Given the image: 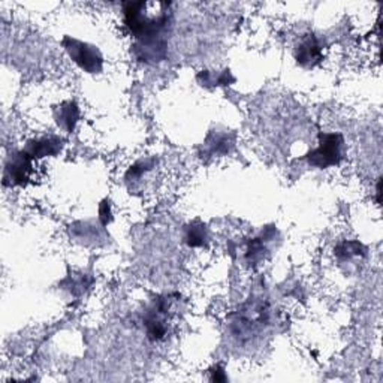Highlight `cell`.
I'll use <instances>...</instances> for the list:
<instances>
[{"mask_svg":"<svg viewBox=\"0 0 383 383\" xmlns=\"http://www.w3.org/2000/svg\"><path fill=\"white\" fill-rule=\"evenodd\" d=\"M125 24L138 41L159 38L168 26L171 3L166 2H129L123 8Z\"/></svg>","mask_w":383,"mask_h":383,"instance_id":"obj_1","label":"cell"},{"mask_svg":"<svg viewBox=\"0 0 383 383\" xmlns=\"http://www.w3.org/2000/svg\"><path fill=\"white\" fill-rule=\"evenodd\" d=\"M343 147H345V139H343L341 134L322 132L319 134L318 147L310 150L306 155V159L311 166L319 169L336 166L343 159Z\"/></svg>","mask_w":383,"mask_h":383,"instance_id":"obj_2","label":"cell"},{"mask_svg":"<svg viewBox=\"0 0 383 383\" xmlns=\"http://www.w3.org/2000/svg\"><path fill=\"white\" fill-rule=\"evenodd\" d=\"M62 45L75 65L87 74H100L104 69V56L99 48L72 36H65Z\"/></svg>","mask_w":383,"mask_h":383,"instance_id":"obj_3","label":"cell"},{"mask_svg":"<svg viewBox=\"0 0 383 383\" xmlns=\"http://www.w3.org/2000/svg\"><path fill=\"white\" fill-rule=\"evenodd\" d=\"M171 307H173L171 297H160L148 308L144 318V325L147 329V336L151 341H160L168 336Z\"/></svg>","mask_w":383,"mask_h":383,"instance_id":"obj_4","label":"cell"},{"mask_svg":"<svg viewBox=\"0 0 383 383\" xmlns=\"http://www.w3.org/2000/svg\"><path fill=\"white\" fill-rule=\"evenodd\" d=\"M33 157L24 150L14 151L8 156L3 168L5 186H26L33 173Z\"/></svg>","mask_w":383,"mask_h":383,"instance_id":"obj_5","label":"cell"},{"mask_svg":"<svg viewBox=\"0 0 383 383\" xmlns=\"http://www.w3.org/2000/svg\"><path fill=\"white\" fill-rule=\"evenodd\" d=\"M322 44L315 35H307L295 48V58L302 68H313L324 58Z\"/></svg>","mask_w":383,"mask_h":383,"instance_id":"obj_6","label":"cell"},{"mask_svg":"<svg viewBox=\"0 0 383 383\" xmlns=\"http://www.w3.org/2000/svg\"><path fill=\"white\" fill-rule=\"evenodd\" d=\"M62 150H63V139L56 135L30 139L24 147L26 153L32 156L33 159L57 156Z\"/></svg>","mask_w":383,"mask_h":383,"instance_id":"obj_7","label":"cell"},{"mask_svg":"<svg viewBox=\"0 0 383 383\" xmlns=\"http://www.w3.org/2000/svg\"><path fill=\"white\" fill-rule=\"evenodd\" d=\"M165 52L166 44L160 38L143 39V41H138L136 45V56L139 60H144V62H159V60L165 57Z\"/></svg>","mask_w":383,"mask_h":383,"instance_id":"obj_8","label":"cell"},{"mask_svg":"<svg viewBox=\"0 0 383 383\" xmlns=\"http://www.w3.org/2000/svg\"><path fill=\"white\" fill-rule=\"evenodd\" d=\"M54 118L60 127L68 134H72L79 120V108L74 100H66L54 109Z\"/></svg>","mask_w":383,"mask_h":383,"instance_id":"obj_9","label":"cell"},{"mask_svg":"<svg viewBox=\"0 0 383 383\" xmlns=\"http://www.w3.org/2000/svg\"><path fill=\"white\" fill-rule=\"evenodd\" d=\"M207 146L211 155H225L229 151V147L234 146V139L229 138L228 134L211 132L207 138Z\"/></svg>","mask_w":383,"mask_h":383,"instance_id":"obj_10","label":"cell"},{"mask_svg":"<svg viewBox=\"0 0 383 383\" xmlns=\"http://www.w3.org/2000/svg\"><path fill=\"white\" fill-rule=\"evenodd\" d=\"M198 81L204 87H214V86H229V83H234V77H230L229 70H225L221 74L210 72V70H203L198 74Z\"/></svg>","mask_w":383,"mask_h":383,"instance_id":"obj_11","label":"cell"},{"mask_svg":"<svg viewBox=\"0 0 383 383\" xmlns=\"http://www.w3.org/2000/svg\"><path fill=\"white\" fill-rule=\"evenodd\" d=\"M208 240L207 229L201 224H192L186 228L185 241L190 247H203Z\"/></svg>","mask_w":383,"mask_h":383,"instance_id":"obj_12","label":"cell"},{"mask_svg":"<svg viewBox=\"0 0 383 383\" xmlns=\"http://www.w3.org/2000/svg\"><path fill=\"white\" fill-rule=\"evenodd\" d=\"M366 253V249L358 241H345L336 247V256L340 260H349L350 258H358Z\"/></svg>","mask_w":383,"mask_h":383,"instance_id":"obj_13","label":"cell"},{"mask_svg":"<svg viewBox=\"0 0 383 383\" xmlns=\"http://www.w3.org/2000/svg\"><path fill=\"white\" fill-rule=\"evenodd\" d=\"M113 213H111V205H109V201L105 199L102 201V204L99 205V220L100 224H102L104 226H107L111 220H113V216H111Z\"/></svg>","mask_w":383,"mask_h":383,"instance_id":"obj_14","label":"cell"},{"mask_svg":"<svg viewBox=\"0 0 383 383\" xmlns=\"http://www.w3.org/2000/svg\"><path fill=\"white\" fill-rule=\"evenodd\" d=\"M210 373H211V377H210L211 382H226V379H228L226 375H225L224 368H220L219 366L211 368Z\"/></svg>","mask_w":383,"mask_h":383,"instance_id":"obj_15","label":"cell"},{"mask_svg":"<svg viewBox=\"0 0 383 383\" xmlns=\"http://www.w3.org/2000/svg\"><path fill=\"white\" fill-rule=\"evenodd\" d=\"M380 194H382V190H380V180L377 181V187H376V195H377V204H380Z\"/></svg>","mask_w":383,"mask_h":383,"instance_id":"obj_16","label":"cell"}]
</instances>
